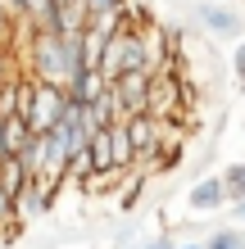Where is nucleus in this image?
Instances as JSON below:
<instances>
[{"label": "nucleus", "mask_w": 245, "mask_h": 249, "mask_svg": "<svg viewBox=\"0 0 245 249\" xmlns=\"http://www.w3.org/2000/svg\"><path fill=\"white\" fill-rule=\"evenodd\" d=\"M14 222H19V213H14V195H9V190H0V231L14 227Z\"/></svg>", "instance_id": "nucleus-13"}, {"label": "nucleus", "mask_w": 245, "mask_h": 249, "mask_svg": "<svg viewBox=\"0 0 245 249\" xmlns=\"http://www.w3.org/2000/svg\"><path fill=\"white\" fill-rule=\"evenodd\" d=\"M177 249H205V240H186V245H177Z\"/></svg>", "instance_id": "nucleus-18"}, {"label": "nucleus", "mask_w": 245, "mask_h": 249, "mask_svg": "<svg viewBox=\"0 0 245 249\" xmlns=\"http://www.w3.org/2000/svg\"><path fill=\"white\" fill-rule=\"evenodd\" d=\"M223 186H227V204L245 199V159H236V163L223 168Z\"/></svg>", "instance_id": "nucleus-11"}, {"label": "nucleus", "mask_w": 245, "mask_h": 249, "mask_svg": "<svg viewBox=\"0 0 245 249\" xmlns=\"http://www.w3.org/2000/svg\"><path fill=\"white\" fill-rule=\"evenodd\" d=\"M100 77L105 82H118L123 72H141V68H150V46H146V27H136V23H127V14L118 18V27L105 36V46H100Z\"/></svg>", "instance_id": "nucleus-1"}, {"label": "nucleus", "mask_w": 245, "mask_h": 249, "mask_svg": "<svg viewBox=\"0 0 245 249\" xmlns=\"http://www.w3.org/2000/svg\"><path fill=\"white\" fill-rule=\"evenodd\" d=\"M27 181H32V177H27V168L19 163V159H5V163H0V190H9L14 199H19V190Z\"/></svg>", "instance_id": "nucleus-10"}, {"label": "nucleus", "mask_w": 245, "mask_h": 249, "mask_svg": "<svg viewBox=\"0 0 245 249\" xmlns=\"http://www.w3.org/2000/svg\"><path fill=\"white\" fill-rule=\"evenodd\" d=\"M118 95H123V105L127 113H146V86H150V68H141V72H123L118 82Z\"/></svg>", "instance_id": "nucleus-8"}, {"label": "nucleus", "mask_w": 245, "mask_h": 249, "mask_svg": "<svg viewBox=\"0 0 245 249\" xmlns=\"http://www.w3.org/2000/svg\"><path fill=\"white\" fill-rule=\"evenodd\" d=\"M232 77L245 86V36L236 41V46H232Z\"/></svg>", "instance_id": "nucleus-14"}, {"label": "nucleus", "mask_w": 245, "mask_h": 249, "mask_svg": "<svg viewBox=\"0 0 245 249\" xmlns=\"http://www.w3.org/2000/svg\"><path fill=\"white\" fill-rule=\"evenodd\" d=\"M9 72H14V68H9V50H5V46H0V82H5V77H9Z\"/></svg>", "instance_id": "nucleus-17"}, {"label": "nucleus", "mask_w": 245, "mask_h": 249, "mask_svg": "<svg viewBox=\"0 0 245 249\" xmlns=\"http://www.w3.org/2000/svg\"><path fill=\"white\" fill-rule=\"evenodd\" d=\"M186 204H191V213H218V209H227L223 172L218 177H195V186L186 190Z\"/></svg>", "instance_id": "nucleus-4"}, {"label": "nucleus", "mask_w": 245, "mask_h": 249, "mask_svg": "<svg viewBox=\"0 0 245 249\" xmlns=\"http://www.w3.org/2000/svg\"><path fill=\"white\" fill-rule=\"evenodd\" d=\"M64 91H68V100H77V105H91V100L105 91V77H100V68H77L73 77L64 82Z\"/></svg>", "instance_id": "nucleus-9"}, {"label": "nucleus", "mask_w": 245, "mask_h": 249, "mask_svg": "<svg viewBox=\"0 0 245 249\" xmlns=\"http://www.w3.org/2000/svg\"><path fill=\"white\" fill-rule=\"evenodd\" d=\"M82 14H86V27H95V32H113L123 18V9H127V0H77Z\"/></svg>", "instance_id": "nucleus-6"}, {"label": "nucleus", "mask_w": 245, "mask_h": 249, "mask_svg": "<svg viewBox=\"0 0 245 249\" xmlns=\"http://www.w3.org/2000/svg\"><path fill=\"white\" fill-rule=\"evenodd\" d=\"M64 109H68V91H64V86L37 82V77H32V105H27L23 123L32 127V131H50L55 123L64 118Z\"/></svg>", "instance_id": "nucleus-3"}, {"label": "nucleus", "mask_w": 245, "mask_h": 249, "mask_svg": "<svg viewBox=\"0 0 245 249\" xmlns=\"http://www.w3.org/2000/svg\"><path fill=\"white\" fill-rule=\"evenodd\" d=\"M205 249H245V245H241V227L232 222V227H218V231H209Z\"/></svg>", "instance_id": "nucleus-12"}, {"label": "nucleus", "mask_w": 245, "mask_h": 249, "mask_svg": "<svg viewBox=\"0 0 245 249\" xmlns=\"http://www.w3.org/2000/svg\"><path fill=\"white\" fill-rule=\"evenodd\" d=\"M27 136H32V127H27L19 113H5V118H0V163H5V159H19Z\"/></svg>", "instance_id": "nucleus-7"}, {"label": "nucleus", "mask_w": 245, "mask_h": 249, "mask_svg": "<svg viewBox=\"0 0 245 249\" xmlns=\"http://www.w3.org/2000/svg\"><path fill=\"white\" fill-rule=\"evenodd\" d=\"M141 249H177L172 236H154V240H141Z\"/></svg>", "instance_id": "nucleus-15"}, {"label": "nucleus", "mask_w": 245, "mask_h": 249, "mask_svg": "<svg viewBox=\"0 0 245 249\" xmlns=\"http://www.w3.org/2000/svg\"><path fill=\"white\" fill-rule=\"evenodd\" d=\"M86 109H91V123H95V127H113V123H127V118H132L113 82H105V91H100V95H95Z\"/></svg>", "instance_id": "nucleus-5"}, {"label": "nucleus", "mask_w": 245, "mask_h": 249, "mask_svg": "<svg viewBox=\"0 0 245 249\" xmlns=\"http://www.w3.org/2000/svg\"><path fill=\"white\" fill-rule=\"evenodd\" d=\"M191 23L200 32H209L213 41H241L245 36V14L236 5H227V0H195Z\"/></svg>", "instance_id": "nucleus-2"}, {"label": "nucleus", "mask_w": 245, "mask_h": 249, "mask_svg": "<svg viewBox=\"0 0 245 249\" xmlns=\"http://www.w3.org/2000/svg\"><path fill=\"white\" fill-rule=\"evenodd\" d=\"M232 222L245 227V199H232Z\"/></svg>", "instance_id": "nucleus-16"}, {"label": "nucleus", "mask_w": 245, "mask_h": 249, "mask_svg": "<svg viewBox=\"0 0 245 249\" xmlns=\"http://www.w3.org/2000/svg\"><path fill=\"white\" fill-rule=\"evenodd\" d=\"M113 249H141V245H113Z\"/></svg>", "instance_id": "nucleus-19"}]
</instances>
